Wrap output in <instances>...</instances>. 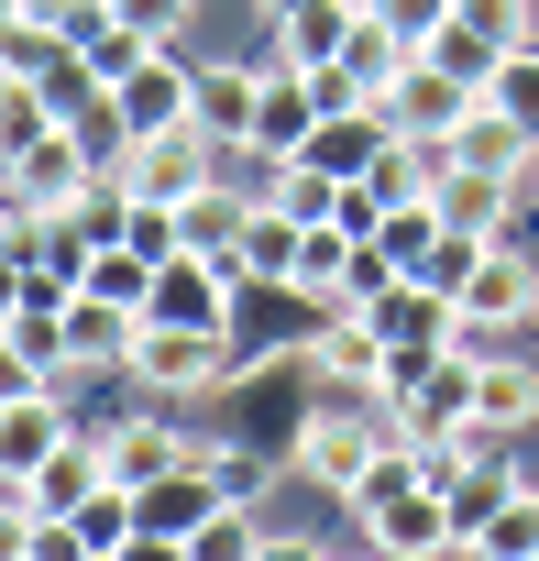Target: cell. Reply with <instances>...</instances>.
Listing matches in <instances>:
<instances>
[{
    "label": "cell",
    "instance_id": "1",
    "mask_svg": "<svg viewBox=\"0 0 539 561\" xmlns=\"http://www.w3.org/2000/svg\"><path fill=\"white\" fill-rule=\"evenodd\" d=\"M154 397H198V386H231V331H165V320H133V353H122Z\"/></svg>",
    "mask_w": 539,
    "mask_h": 561
},
{
    "label": "cell",
    "instance_id": "2",
    "mask_svg": "<svg viewBox=\"0 0 539 561\" xmlns=\"http://www.w3.org/2000/svg\"><path fill=\"white\" fill-rule=\"evenodd\" d=\"M209 176H220V144H209L198 122H176V133H133V154H122V198H154V209L198 198Z\"/></svg>",
    "mask_w": 539,
    "mask_h": 561
},
{
    "label": "cell",
    "instance_id": "3",
    "mask_svg": "<svg viewBox=\"0 0 539 561\" xmlns=\"http://www.w3.org/2000/svg\"><path fill=\"white\" fill-rule=\"evenodd\" d=\"M0 187H12V198H23L34 220H67V209H78V198L100 187V154H89V144H78V133L56 122L45 144H23L12 165H0Z\"/></svg>",
    "mask_w": 539,
    "mask_h": 561
},
{
    "label": "cell",
    "instance_id": "4",
    "mask_svg": "<svg viewBox=\"0 0 539 561\" xmlns=\"http://www.w3.org/2000/svg\"><path fill=\"white\" fill-rule=\"evenodd\" d=\"M231 287H242L231 264H209V253H165L154 287H144V320H165V331H231Z\"/></svg>",
    "mask_w": 539,
    "mask_h": 561
},
{
    "label": "cell",
    "instance_id": "5",
    "mask_svg": "<svg viewBox=\"0 0 539 561\" xmlns=\"http://www.w3.org/2000/svg\"><path fill=\"white\" fill-rule=\"evenodd\" d=\"M473 100H484L473 78H451V67L408 56V67H397V89H386V122H397V133H418V144H451V133L473 122Z\"/></svg>",
    "mask_w": 539,
    "mask_h": 561
},
{
    "label": "cell",
    "instance_id": "6",
    "mask_svg": "<svg viewBox=\"0 0 539 561\" xmlns=\"http://www.w3.org/2000/svg\"><path fill=\"white\" fill-rule=\"evenodd\" d=\"M386 440H397V419H309L298 430V473L331 484V495H364V473L386 462Z\"/></svg>",
    "mask_w": 539,
    "mask_h": 561
},
{
    "label": "cell",
    "instance_id": "7",
    "mask_svg": "<svg viewBox=\"0 0 539 561\" xmlns=\"http://www.w3.org/2000/svg\"><path fill=\"white\" fill-rule=\"evenodd\" d=\"M451 309H462V320H484V331H528V320H539V264H528L517 242H484Z\"/></svg>",
    "mask_w": 539,
    "mask_h": 561
},
{
    "label": "cell",
    "instance_id": "8",
    "mask_svg": "<svg viewBox=\"0 0 539 561\" xmlns=\"http://www.w3.org/2000/svg\"><path fill=\"white\" fill-rule=\"evenodd\" d=\"M309 133H320V89H309V67H264V100H253V133H242V154H264V165H287V154H309Z\"/></svg>",
    "mask_w": 539,
    "mask_h": 561
},
{
    "label": "cell",
    "instance_id": "9",
    "mask_svg": "<svg viewBox=\"0 0 539 561\" xmlns=\"http://www.w3.org/2000/svg\"><path fill=\"white\" fill-rule=\"evenodd\" d=\"M111 111H122V133H176V122L198 111V67H187L176 45H154V56L111 89Z\"/></svg>",
    "mask_w": 539,
    "mask_h": 561
},
{
    "label": "cell",
    "instance_id": "10",
    "mask_svg": "<svg viewBox=\"0 0 539 561\" xmlns=\"http://www.w3.org/2000/svg\"><path fill=\"white\" fill-rule=\"evenodd\" d=\"M473 375H484V364H462V353H440V364H429L418 386H397V408H386V419H397V430H408L418 451H440V440H451V430L473 419Z\"/></svg>",
    "mask_w": 539,
    "mask_h": 561
},
{
    "label": "cell",
    "instance_id": "11",
    "mask_svg": "<svg viewBox=\"0 0 539 561\" xmlns=\"http://www.w3.org/2000/svg\"><path fill=\"white\" fill-rule=\"evenodd\" d=\"M67 440V408H56V386H34V397H0V484H34L45 473V451Z\"/></svg>",
    "mask_w": 539,
    "mask_h": 561
},
{
    "label": "cell",
    "instance_id": "12",
    "mask_svg": "<svg viewBox=\"0 0 539 561\" xmlns=\"http://www.w3.org/2000/svg\"><path fill=\"white\" fill-rule=\"evenodd\" d=\"M100 484H111V451H100V440H78V430H67V440H56V451H45V473H34V484H23V506H34V517H78V506H89V495H100Z\"/></svg>",
    "mask_w": 539,
    "mask_h": 561
},
{
    "label": "cell",
    "instance_id": "13",
    "mask_svg": "<svg viewBox=\"0 0 539 561\" xmlns=\"http://www.w3.org/2000/svg\"><path fill=\"white\" fill-rule=\"evenodd\" d=\"M298 253H309V220H287L276 198H253V220H242V287H298Z\"/></svg>",
    "mask_w": 539,
    "mask_h": 561
},
{
    "label": "cell",
    "instance_id": "14",
    "mask_svg": "<svg viewBox=\"0 0 539 561\" xmlns=\"http://www.w3.org/2000/svg\"><path fill=\"white\" fill-rule=\"evenodd\" d=\"M100 451H111V484H133V495H144V484H165V473H187V462H198V440H176V430H165V419H122V430H111V440H100Z\"/></svg>",
    "mask_w": 539,
    "mask_h": 561
},
{
    "label": "cell",
    "instance_id": "15",
    "mask_svg": "<svg viewBox=\"0 0 539 561\" xmlns=\"http://www.w3.org/2000/svg\"><path fill=\"white\" fill-rule=\"evenodd\" d=\"M386 144H397V122H386V100H364V111H331V122L309 133V165H320V176H364Z\"/></svg>",
    "mask_w": 539,
    "mask_h": 561
},
{
    "label": "cell",
    "instance_id": "16",
    "mask_svg": "<svg viewBox=\"0 0 539 561\" xmlns=\"http://www.w3.org/2000/svg\"><path fill=\"white\" fill-rule=\"evenodd\" d=\"M353 23H364V0H298L276 23V56L287 67H331V56H353Z\"/></svg>",
    "mask_w": 539,
    "mask_h": 561
},
{
    "label": "cell",
    "instance_id": "17",
    "mask_svg": "<svg viewBox=\"0 0 539 561\" xmlns=\"http://www.w3.org/2000/svg\"><path fill=\"white\" fill-rule=\"evenodd\" d=\"M506 198H517V187H506V176H484V165H440V187H429V209H440L451 231H473V242H495V231H506Z\"/></svg>",
    "mask_w": 539,
    "mask_h": 561
},
{
    "label": "cell",
    "instance_id": "18",
    "mask_svg": "<svg viewBox=\"0 0 539 561\" xmlns=\"http://www.w3.org/2000/svg\"><path fill=\"white\" fill-rule=\"evenodd\" d=\"M242 220H253V198H231L220 176H209L198 198H176V242H187V253H209V264H231V253H242ZM231 275H242V264H231Z\"/></svg>",
    "mask_w": 539,
    "mask_h": 561
},
{
    "label": "cell",
    "instance_id": "19",
    "mask_svg": "<svg viewBox=\"0 0 539 561\" xmlns=\"http://www.w3.org/2000/svg\"><path fill=\"white\" fill-rule=\"evenodd\" d=\"M253 100H264V67H198V111H187V122H198L209 144H242V133H253Z\"/></svg>",
    "mask_w": 539,
    "mask_h": 561
},
{
    "label": "cell",
    "instance_id": "20",
    "mask_svg": "<svg viewBox=\"0 0 539 561\" xmlns=\"http://www.w3.org/2000/svg\"><path fill=\"white\" fill-rule=\"evenodd\" d=\"M320 375H331V386H353V397H375V386H386V342H375V320H364V309L320 320Z\"/></svg>",
    "mask_w": 539,
    "mask_h": 561
},
{
    "label": "cell",
    "instance_id": "21",
    "mask_svg": "<svg viewBox=\"0 0 539 561\" xmlns=\"http://www.w3.org/2000/svg\"><path fill=\"white\" fill-rule=\"evenodd\" d=\"M133 320H144V309H111V298L78 287V298H67V375H78V364H122V353H133Z\"/></svg>",
    "mask_w": 539,
    "mask_h": 561
},
{
    "label": "cell",
    "instance_id": "22",
    "mask_svg": "<svg viewBox=\"0 0 539 561\" xmlns=\"http://www.w3.org/2000/svg\"><path fill=\"white\" fill-rule=\"evenodd\" d=\"M67 56H78V45H67L56 12H23L12 34H0V78H67Z\"/></svg>",
    "mask_w": 539,
    "mask_h": 561
},
{
    "label": "cell",
    "instance_id": "23",
    "mask_svg": "<svg viewBox=\"0 0 539 561\" xmlns=\"http://www.w3.org/2000/svg\"><path fill=\"white\" fill-rule=\"evenodd\" d=\"M440 231H451V220H440V209H429V198H408V209H386V220H375V231H364V242H375V253H386V264H397V275H418V264H429V242H440Z\"/></svg>",
    "mask_w": 539,
    "mask_h": 561
},
{
    "label": "cell",
    "instance_id": "24",
    "mask_svg": "<svg viewBox=\"0 0 539 561\" xmlns=\"http://www.w3.org/2000/svg\"><path fill=\"white\" fill-rule=\"evenodd\" d=\"M473 419H495V430H528V419H539V375L495 353V364L473 375Z\"/></svg>",
    "mask_w": 539,
    "mask_h": 561
},
{
    "label": "cell",
    "instance_id": "25",
    "mask_svg": "<svg viewBox=\"0 0 539 561\" xmlns=\"http://www.w3.org/2000/svg\"><path fill=\"white\" fill-rule=\"evenodd\" d=\"M45 133H56V89L45 78H0V165L23 144H45Z\"/></svg>",
    "mask_w": 539,
    "mask_h": 561
},
{
    "label": "cell",
    "instance_id": "26",
    "mask_svg": "<svg viewBox=\"0 0 539 561\" xmlns=\"http://www.w3.org/2000/svg\"><path fill=\"white\" fill-rule=\"evenodd\" d=\"M528 550H539V484H517V495L473 528V561H528Z\"/></svg>",
    "mask_w": 539,
    "mask_h": 561
},
{
    "label": "cell",
    "instance_id": "27",
    "mask_svg": "<svg viewBox=\"0 0 539 561\" xmlns=\"http://www.w3.org/2000/svg\"><path fill=\"white\" fill-rule=\"evenodd\" d=\"M78 287H89V298H111V309H144V287H154V253H133V242H100Z\"/></svg>",
    "mask_w": 539,
    "mask_h": 561
},
{
    "label": "cell",
    "instance_id": "28",
    "mask_svg": "<svg viewBox=\"0 0 539 561\" xmlns=\"http://www.w3.org/2000/svg\"><path fill=\"white\" fill-rule=\"evenodd\" d=\"M264 198H276L287 220H331V209H342V176H320L309 154H287V165H276V187H264Z\"/></svg>",
    "mask_w": 539,
    "mask_h": 561
},
{
    "label": "cell",
    "instance_id": "29",
    "mask_svg": "<svg viewBox=\"0 0 539 561\" xmlns=\"http://www.w3.org/2000/svg\"><path fill=\"white\" fill-rule=\"evenodd\" d=\"M418 56H429V67H451V78H473V89H484V78H495V56H506V45H495V34H473V23H462V12H451V23H440V34H429V45H418Z\"/></svg>",
    "mask_w": 539,
    "mask_h": 561
},
{
    "label": "cell",
    "instance_id": "30",
    "mask_svg": "<svg viewBox=\"0 0 539 561\" xmlns=\"http://www.w3.org/2000/svg\"><path fill=\"white\" fill-rule=\"evenodd\" d=\"M506 495H517V473H506V462H484V473H451V539L473 550V528H484Z\"/></svg>",
    "mask_w": 539,
    "mask_h": 561
},
{
    "label": "cell",
    "instance_id": "31",
    "mask_svg": "<svg viewBox=\"0 0 539 561\" xmlns=\"http://www.w3.org/2000/svg\"><path fill=\"white\" fill-rule=\"evenodd\" d=\"M253 550H264V528H253V517H242L231 495H220V506H209V517L187 528V561H253Z\"/></svg>",
    "mask_w": 539,
    "mask_h": 561
},
{
    "label": "cell",
    "instance_id": "32",
    "mask_svg": "<svg viewBox=\"0 0 539 561\" xmlns=\"http://www.w3.org/2000/svg\"><path fill=\"white\" fill-rule=\"evenodd\" d=\"M484 100H495L506 122H528V133H539V45H506V56H495V78H484Z\"/></svg>",
    "mask_w": 539,
    "mask_h": 561
},
{
    "label": "cell",
    "instance_id": "33",
    "mask_svg": "<svg viewBox=\"0 0 539 561\" xmlns=\"http://www.w3.org/2000/svg\"><path fill=\"white\" fill-rule=\"evenodd\" d=\"M364 12H375V23H386V34H397V45L418 56V45H429V34L451 23V0H364Z\"/></svg>",
    "mask_w": 539,
    "mask_h": 561
},
{
    "label": "cell",
    "instance_id": "34",
    "mask_svg": "<svg viewBox=\"0 0 539 561\" xmlns=\"http://www.w3.org/2000/svg\"><path fill=\"white\" fill-rule=\"evenodd\" d=\"M473 253H484L473 231H440V242H429V264H418V287H440V298H462V275H473Z\"/></svg>",
    "mask_w": 539,
    "mask_h": 561
},
{
    "label": "cell",
    "instance_id": "35",
    "mask_svg": "<svg viewBox=\"0 0 539 561\" xmlns=\"http://www.w3.org/2000/svg\"><path fill=\"white\" fill-rule=\"evenodd\" d=\"M111 12H122L133 34H154V45H176V34L198 23V0H111Z\"/></svg>",
    "mask_w": 539,
    "mask_h": 561
},
{
    "label": "cell",
    "instance_id": "36",
    "mask_svg": "<svg viewBox=\"0 0 539 561\" xmlns=\"http://www.w3.org/2000/svg\"><path fill=\"white\" fill-rule=\"evenodd\" d=\"M0 561H34V506L0 484Z\"/></svg>",
    "mask_w": 539,
    "mask_h": 561
},
{
    "label": "cell",
    "instance_id": "37",
    "mask_svg": "<svg viewBox=\"0 0 539 561\" xmlns=\"http://www.w3.org/2000/svg\"><path fill=\"white\" fill-rule=\"evenodd\" d=\"M253 561H331V550H320V539H264Z\"/></svg>",
    "mask_w": 539,
    "mask_h": 561
},
{
    "label": "cell",
    "instance_id": "38",
    "mask_svg": "<svg viewBox=\"0 0 539 561\" xmlns=\"http://www.w3.org/2000/svg\"><path fill=\"white\" fill-rule=\"evenodd\" d=\"M34 12H56V23H78V12H111V0H34Z\"/></svg>",
    "mask_w": 539,
    "mask_h": 561
},
{
    "label": "cell",
    "instance_id": "39",
    "mask_svg": "<svg viewBox=\"0 0 539 561\" xmlns=\"http://www.w3.org/2000/svg\"><path fill=\"white\" fill-rule=\"evenodd\" d=\"M23 12H34V0H0V34H12V23H23Z\"/></svg>",
    "mask_w": 539,
    "mask_h": 561
},
{
    "label": "cell",
    "instance_id": "40",
    "mask_svg": "<svg viewBox=\"0 0 539 561\" xmlns=\"http://www.w3.org/2000/svg\"><path fill=\"white\" fill-rule=\"evenodd\" d=\"M287 12H298V0H264V23H287Z\"/></svg>",
    "mask_w": 539,
    "mask_h": 561
},
{
    "label": "cell",
    "instance_id": "41",
    "mask_svg": "<svg viewBox=\"0 0 539 561\" xmlns=\"http://www.w3.org/2000/svg\"><path fill=\"white\" fill-rule=\"evenodd\" d=\"M364 561H386V550H364Z\"/></svg>",
    "mask_w": 539,
    "mask_h": 561
},
{
    "label": "cell",
    "instance_id": "42",
    "mask_svg": "<svg viewBox=\"0 0 539 561\" xmlns=\"http://www.w3.org/2000/svg\"><path fill=\"white\" fill-rule=\"evenodd\" d=\"M528 187H539V165H528Z\"/></svg>",
    "mask_w": 539,
    "mask_h": 561
},
{
    "label": "cell",
    "instance_id": "43",
    "mask_svg": "<svg viewBox=\"0 0 539 561\" xmlns=\"http://www.w3.org/2000/svg\"><path fill=\"white\" fill-rule=\"evenodd\" d=\"M528 561H539V550H528Z\"/></svg>",
    "mask_w": 539,
    "mask_h": 561
}]
</instances>
